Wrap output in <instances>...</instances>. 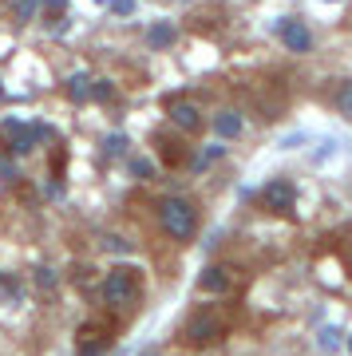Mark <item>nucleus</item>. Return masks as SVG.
Here are the masks:
<instances>
[{"label": "nucleus", "instance_id": "9", "mask_svg": "<svg viewBox=\"0 0 352 356\" xmlns=\"http://www.w3.org/2000/svg\"><path fill=\"white\" fill-rule=\"evenodd\" d=\"M147 44H151V48H170V44H175V24H166V20L151 24V32H147Z\"/></svg>", "mask_w": 352, "mask_h": 356}, {"label": "nucleus", "instance_id": "13", "mask_svg": "<svg viewBox=\"0 0 352 356\" xmlns=\"http://www.w3.org/2000/svg\"><path fill=\"white\" fill-rule=\"evenodd\" d=\"M317 344H321L325 353H337V348H340V332H337V329H325V332H321V341H317Z\"/></svg>", "mask_w": 352, "mask_h": 356}, {"label": "nucleus", "instance_id": "10", "mask_svg": "<svg viewBox=\"0 0 352 356\" xmlns=\"http://www.w3.org/2000/svg\"><path fill=\"white\" fill-rule=\"evenodd\" d=\"M67 95H72L76 103L91 99V76H83V72H76V76L67 79Z\"/></svg>", "mask_w": 352, "mask_h": 356}, {"label": "nucleus", "instance_id": "12", "mask_svg": "<svg viewBox=\"0 0 352 356\" xmlns=\"http://www.w3.org/2000/svg\"><path fill=\"white\" fill-rule=\"evenodd\" d=\"M337 107H340V115H349V119H352V79L337 91Z\"/></svg>", "mask_w": 352, "mask_h": 356}, {"label": "nucleus", "instance_id": "18", "mask_svg": "<svg viewBox=\"0 0 352 356\" xmlns=\"http://www.w3.org/2000/svg\"><path fill=\"white\" fill-rule=\"evenodd\" d=\"M40 8H48V13H56V16H60L63 8H67V0H40Z\"/></svg>", "mask_w": 352, "mask_h": 356}, {"label": "nucleus", "instance_id": "11", "mask_svg": "<svg viewBox=\"0 0 352 356\" xmlns=\"http://www.w3.org/2000/svg\"><path fill=\"white\" fill-rule=\"evenodd\" d=\"M36 13H40V0H16V8H13L16 24H28V20H32Z\"/></svg>", "mask_w": 352, "mask_h": 356}, {"label": "nucleus", "instance_id": "7", "mask_svg": "<svg viewBox=\"0 0 352 356\" xmlns=\"http://www.w3.org/2000/svg\"><path fill=\"white\" fill-rule=\"evenodd\" d=\"M198 289L202 293H226L230 289V273L222 266H210V269H202V277H198Z\"/></svg>", "mask_w": 352, "mask_h": 356}, {"label": "nucleus", "instance_id": "4", "mask_svg": "<svg viewBox=\"0 0 352 356\" xmlns=\"http://www.w3.org/2000/svg\"><path fill=\"white\" fill-rule=\"evenodd\" d=\"M277 36H281L285 51H297V56L313 51V32L305 28V20H281V24H277Z\"/></svg>", "mask_w": 352, "mask_h": 356}, {"label": "nucleus", "instance_id": "24", "mask_svg": "<svg viewBox=\"0 0 352 356\" xmlns=\"http://www.w3.org/2000/svg\"><path fill=\"white\" fill-rule=\"evenodd\" d=\"M328 4H337V0H328Z\"/></svg>", "mask_w": 352, "mask_h": 356}, {"label": "nucleus", "instance_id": "8", "mask_svg": "<svg viewBox=\"0 0 352 356\" xmlns=\"http://www.w3.org/2000/svg\"><path fill=\"white\" fill-rule=\"evenodd\" d=\"M214 135L218 139H238L241 135V115L238 111H218L214 115Z\"/></svg>", "mask_w": 352, "mask_h": 356}, {"label": "nucleus", "instance_id": "6", "mask_svg": "<svg viewBox=\"0 0 352 356\" xmlns=\"http://www.w3.org/2000/svg\"><path fill=\"white\" fill-rule=\"evenodd\" d=\"M170 123L182 131H198L202 127V111L194 103H170Z\"/></svg>", "mask_w": 352, "mask_h": 356}, {"label": "nucleus", "instance_id": "15", "mask_svg": "<svg viewBox=\"0 0 352 356\" xmlns=\"http://www.w3.org/2000/svg\"><path fill=\"white\" fill-rule=\"evenodd\" d=\"M107 4H111L115 16H131V13L138 8V0H107Z\"/></svg>", "mask_w": 352, "mask_h": 356}, {"label": "nucleus", "instance_id": "1", "mask_svg": "<svg viewBox=\"0 0 352 356\" xmlns=\"http://www.w3.org/2000/svg\"><path fill=\"white\" fill-rule=\"evenodd\" d=\"M159 222H163V229L175 242H190L194 229H198V210L186 198H163L159 202Z\"/></svg>", "mask_w": 352, "mask_h": 356}, {"label": "nucleus", "instance_id": "20", "mask_svg": "<svg viewBox=\"0 0 352 356\" xmlns=\"http://www.w3.org/2000/svg\"><path fill=\"white\" fill-rule=\"evenodd\" d=\"M107 245H111V250H119V254H123V250H131V245H127L123 238H107Z\"/></svg>", "mask_w": 352, "mask_h": 356}, {"label": "nucleus", "instance_id": "22", "mask_svg": "<svg viewBox=\"0 0 352 356\" xmlns=\"http://www.w3.org/2000/svg\"><path fill=\"white\" fill-rule=\"evenodd\" d=\"M138 356H163V353H154V348H147V353H138Z\"/></svg>", "mask_w": 352, "mask_h": 356}, {"label": "nucleus", "instance_id": "2", "mask_svg": "<svg viewBox=\"0 0 352 356\" xmlns=\"http://www.w3.org/2000/svg\"><path fill=\"white\" fill-rule=\"evenodd\" d=\"M135 297H138V285H135V273H131V269H111V273L103 277V301L111 309L131 305Z\"/></svg>", "mask_w": 352, "mask_h": 356}, {"label": "nucleus", "instance_id": "21", "mask_svg": "<svg viewBox=\"0 0 352 356\" xmlns=\"http://www.w3.org/2000/svg\"><path fill=\"white\" fill-rule=\"evenodd\" d=\"M79 356H103V344H88V348H83Z\"/></svg>", "mask_w": 352, "mask_h": 356}, {"label": "nucleus", "instance_id": "19", "mask_svg": "<svg viewBox=\"0 0 352 356\" xmlns=\"http://www.w3.org/2000/svg\"><path fill=\"white\" fill-rule=\"evenodd\" d=\"M123 147H127V139H123V135H111V139H107V154H119Z\"/></svg>", "mask_w": 352, "mask_h": 356}, {"label": "nucleus", "instance_id": "5", "mask_svg": "<svg viewBox=\"0 0 352 356\" xmlns=\"http://www.w3.org/2000/svg\"><path fill=\"white\" fill-rule=\"evenodd\" d=\"M262 202L269 206V210H277V214H285V210H293V202H297V186H293L289 178H273V182H265Z\"/></svg>", "mask_w": 352, "mask_h": 356}, {"label": "nucleus", "instance_id": "17", "mask_svg": "<svg viewBox=\"0 0 352 356\" xmlns=\"http://www.w3.org/2000/svg\"><path fill=\"white\" fill-rule=\"evenodd\" d=\"M36 281L44 289H51V285H56V273H51V269H36Z\"/></svg>", "mask_w": 352, "mask_h": 356}, {"label": "nucleus", "instance_id": "23", "mask_svg": "<svg viewBox=\"0 0 352 356\" xmlns=\"http://www.w3.org/2000/svg\"><path fill=\"white\" fill-rule=\"evenodd\" d=\"M344 344H349V353H352V332H349V341H344Z\"/></svg>", "mask_w": 352, "mask_h": 356}, {"label": "nucleus", "instance_id": "16", "mask_svg": "<svg viewBox=\"0 0 352 356\" xmlns=\"http://www.w3.org/2000/svg\"><path fill=\"white\" fill-rule=\"evenodd\" d=\"M131 170H135L138 178H151V175H154V166L147 163V159H135V163H131Z\"/></svg>", "mask_w": 352, "mask_h": 356}, {"label": "nucleus", "instance_id": "14", "mask_svg": "<svg viewBox=\"0 0 352 356\" xmlns=\"http://www.w3.org/2000/svg\"><path fill=\"white\" fill-rule=\"evenodd\" d=\"M91 99L107 103L111 99V83H107V79H91Z\"/></svg>", "mask_w": 352, "mask_h": 356}, {"label": "nucleus", "instance_id": "3", "mask_svg": "<svg viewBox=\"0 0 352 356\" xmlns=\"http://www.w3.org/2000/svg\"><path fill=\"white\" fill-rule=\"evenodd\" d=\"M182 337H186L190 344H210V341H218V337H222V321H218L214 313H194V317L186 321Z\"/></svg>", "mask_w": 352, "mask_h": 356}]
</instances>
